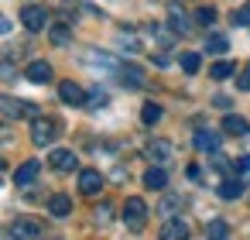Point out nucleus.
<instances>
[{
	"instance_id": "nucleus-1",
	"label": "nucleus",
	"mask_w": 250,
	"mask_h": 240,
	"mask_svg": "<svg viewBox=\"0 0 250 240\" xmlns=\"http://www.w3.org/2000/svg\"><path fill=\"white\" fill-rule=\"evenodd\" d=\"M0 113L7 120H24V117H38V107L18 96H0Z\"/></svg>"
},
{
	"instance_id": "nucleus-2",
	"label": "nucleus",
	"mask_w": 250,
	"mask_h": 240,
	"mask_svg": "<svg viewBox=\"0 0 250 240\" xmlns=\"http://www.w3.org/2000/svg\"><path fill=\"white\" fill-rule=\"evenodd\" d=\"M55 134H59V124H55V120H48V117H31V141H35L38 148L52 144Z\"/></svg>"
},
{
	"instance_id": "nucleus-3",
	"label": "nucleus",
	"mask_w": 250,
	"mask_h": 240,
	"mask_svg": "<svg viewBox=\"0 0 250 240\" xmlns=\"http://www.w3.org/2000/svg\"><path fill=\"white\" fill-rule=\"evenodd\" d=\"M144 219H147V206H144V199L130 196V199L124 202V223H127L130 230H144Z\"/></svg>"
},
{
	"instance_id": "nucleus-4",
	"label": "nucleus",
	"mask_w": 250,
	"mask_h": 240,
	"mask_svg": "<svg viewBox=\"0 0 250 240\" xmlns=\"http://www.w3.org/2000/svg\"><path fill=\"white\" fill-rule=\"evenodd\" d=\"M21 21H24V28H28V31H35V35H38V31H45V28H48V11H45V7H38V4H28V7L21 11Z\"/></svg>"
},
{
	"instance_id": "nucleus-5",
	"label": "nucleus",
	"mask_w": 250,
	"mask_h": 240,
	"mask_svg": "<svg viewBox=\"0 0 250 240\" xmlns=\"http://www.w3.org/2000/svg\"><path fill=\"white\" fill-rule=\"evenodd\" d=\"M168 28H171L175 35H188V31H192V18H188L178 4H168Z\"/></svg>"
},
{
	"instance_id": "nucleus-6",
	"label": "nucleus",
	"mask_w": 250,
	"mask_h": 240,
	"mask_svg": "<svg viewBox=\"0 0 250 240\" xmlns=\"http://www.w3.org/2000/svg\"><path fill=\"white\" fill-rule=\"evenodd\" d=\"M100 189H103V175L96 168H83L79 172V192L83 196H100Z\"/></svg>"
},
{
	"instance_id": "nucleus-7",
	"label": "nucleus",
	"mask_w": 250,
	"mask_h": 240,
	"mask_svg": "<svg viewBox=\"0 0 250 240\" xmlns=\"http://www.w3.org/2000/svg\"><path fill=\"white\" fill-rule=\"evenodd\" d=\"M188 237V223L182 216H168L161 223V240H185Z\"/></svg>"
},
{
	"instance_id": "nucleus-8",
	"label": "nucleus",
	"mask_w": 250,
	"mask_h": 240,
	"mask_svg": "<svg viewBox=\"0 0 250 240\" xmlns=\"http://www.w3.org/2000/svg\"><path fill=\"white\" fill-rule=\"evenodd\" d=\"M24 76H28V83L45 86V83H52V65H48V62H42V59H35V62L24 69Z\"/></svg>"
},
{
	"instance_id": "nucleus-9",
	"label": "nucleus",
	"mask_w": 250,
	"mask_h": 240,
	"mask_svg": "<svg viewBox=\"0 0 250 240\" xmlns=\"http://www.w3.org/2000/svg\"><path fill=\"white\" fill-rule=\"evenodd\" d=\"M59 96H62V103H69V107H83V103H86V93H83L79 83H59Z\"/></svg>"
},
{
	"instance_id": "nucleus-10",
	"label": "nucleus",
	"mask_w": 250,
	"mask_h": 240,
	"mask_svg": "<svg viewBox=\"0 0 250 240\" xmlns=\"http://www.w3.org/2000/svg\"><path fill=\"white\" fill-rule=\"evenodd\" d=\"M223 134H229V137H247V134H250V124H247L240 113H226V117H223Z\"/></svg>"
},
{
	"instance_id": "nucleus-11",
	"label": "nucleus",
	"mask_w": 250,
	"mask_h": 240,
	"mask_svg": "<svg viewBox=\"0 0 250 240\" xmlns=\"http://www.w3.org/2000/svg\"><path fill=\"white\" fill-rule=\"evenodd\" d=\"M48 165H55L59 172H72V168L79 165V158H76L69 148H55V151L48 154Z\"/></svg>"
},
{
	"instance_id": "nucleus-12",
	"label": "nucleus",
	"mask_w": 250,
	"mask_h": 240,
	"mask_svg": "<svg viewBox=\"0 0 250 240\" xmlns=\"http://www.w3.org/2000/svg\"><path fill=\"white\" fill-rule=\"evenodd\" d=\"M86 65H96V69H106V72H120V62H117L113 55L96 52V48H89V52H86Z\"/></svg>"
},
{
	"instance_id": "nucleus-13",
	"label": "nucleus",
	"mask_w": 250,
	"mask_h": 240,
	"mask_svg": "<svg viewBox=\"0 0 250 240\" xmlns=\"http://www.w3.org/2000/svg\"><path fill=\"white\" fill-rule=\"evenodd\" d=\"M120 79H124V86H130V89H144V86H147V76H144L137 65H120Z\"/></svg>"
},
{
	"instance_id": "nucleus-14",
	"label": "nucleus",
	"mask_w": 250,
	"mask_h": 240,
	"mask_svg": "<svg viewBox=\"0 0 250 240\" xmlns=\"http://www.w3.org/2000/svg\"><path fill=\"white\" fill-rule=\"evenodd\" d=\"M192 144L199 148V151H219V134L216 131H195V137H192Z\"/></svg>"
},
{
	"instance_id": "nucleus-15",
	"label": "nucleus",
	"mask_w": 250,
	"mask_h": 240,
	"mask_svg": "<svg viewBox=\"0 0 250 240\" xmlns=\"http://www.w3.org/2000/svg\"><path fill=\"white\" fill-rule=\"evenodd\" d=\"M38 172H42V161L31 158V161H24V165L14 172V182H18V185H31V182L38 178Z\"/></svg>"
},
{
	"instance_id": "nucleus-16",
	"label": "nucleus",
	"mask_w": 250,
	"mask_h": 240,
	"mask_svg": "<svg viewBox=\"0 0 250 240\" xmlns=\"http://www.w3.org/2000/svg\"><path fill=\"white\" fill-rule=\"evenodd\" d=\"M178 213H182V196H178V192H168V196L158 202V216L168 219V216H178Z\"/></svg>"
},
{
	"instance_id": "nucleus-17",
	"label": "nucleus",
	"mask_w": 250,
	"mask_h": 240,
	"mask_svg": "<svg viewBox=\"0 0 250 240\" xmlns=\"http://www.w3.org/2000/svg\"><path fill=\"white\" fill-rule=\"evenodd\" d=\"M11 233H14V237H42L45 226H42L38 219H28V216H24V219H18V223L11 226Z\"/></svg>"
},
{
	"instance_id": "nucleus-18",
	"label": "nucleus",
	"mask_w": 250,
	"mask_h": 240,
	"mask_svg": "<svg viewBox=\"0 0 250 240\" xmlns=\"http://www.w3.org/2000/svg\"><path fill=\"white\" fill-rule=\"evenodd\" d=\"M147 154L154 158V165H165V161L171 158V144L161 141V137H154V141H147Z\"/></svg>"
},
{
	"instance_id": "nucleus-19",
	"label": "nucleus",
	"mask_w": 250,
	"mask_h": 240,
	"mask_svg": "<svg viewBox=\"0 0 250 240\" xmlns=\"http://www.w3.org/2000/svg\"><path fill=\"white\" fill-rule=\"evenodd\" d=\"M144 185H147V189H154V192H161V189L168 185V172H165L161 165L147 168V172H144Z\"/></svg>"
},
{
	"instance_id": "nucleus-20",
	"label": "nucleus",
	"mask_w": 250,
	"mask_h": 240,
	"mask_svg": "<svg viewBox=\"0 0 250 240\" xmlns=\"http://www.w3.org/2000/svg\"><path fill=\"white\" fill-rule=\"evenodd\" d=\"M48 213H52V216H59V219H62V216H69V213H72V199H69L65 192H55V196L48 199Z\"/></svg>"
},
{
	"instance_id": "nucleus-21",
	"label": "nucleus",
	"mask_w": 250,
	"mask_h": 240,
	"mask_svg": "<svg viewBox=\"0 0 250 240\" xmlns=\"http://www.w3.org/2000/svg\"><path fill=\"white\" fill-rule=\"evenodd\" d=\"M243 192V178H226L219 182V199H236Z\"/></svg>"
},
{
	"instance_id": "nucleus-22",
	"label": "nucleus",
	"mask_w": 250,
	"mask_h": 240,
	"mask_svg": "<svg viewBox=\"0 0 250 240\" xmlns=\"http://www.w3.org/2000/svg\"><path fill=\"white\" fill-rule=\"evenodd\" d=\"M226 48H229L226 35H206V52H212V55H223Z\"/></svg>"
},
{
	"instance_id": "nucleus-23",
	"label": "nucleus",
	"mask_w": 250,
	"mask_h": 240,
	"mask_svg": "<svg viewBox=\"0 0 250 240\" xmlns=\"http://www.w3.org/2000/svg\"><path fill=\"white\" fill-rule=\"evenodd\" d=\"M209 76L212 79H229V76H236V65L233 62H212L209 65Z\"/></svg>"
},
{
	"instance_id": "nucleus-24",
	"label": "nucleus",
	"mask_w": 250,
	"mask_h": 240,
	"mask_svg": "<svg viewBox=\"0 0 250 240\" xmlns=\"http://www.w3.org/2000/svg\"><path fill=\"white\" fill-rule=\"evenodd\" d=\"M141 120H144L147 127H151V124H158V120H161V107H158L154 100H147V103L141 107Z\"/></svg>"
},
{
	"instance_id": "nucleus-25",
	"label": "nucleus",
	"mask_w": 250,
	"mask_h": 240,
	"mask_svg": "<svg viewBox=\"0 0 250 240\" xmlns=\"http://www.w3.org/2000/svg\"><path fill=\"white\" fill-rule=\"evenodd\" d=\"M178 65L192 76V72H199V65H202V59L195 55V52H182V59H178Z\"/></svg>"
},
{
	"instance_id": "nucleus-26",
	"label": "nucleus",
	"mask_w": 250,
	"mask_h": 240,
	"mask_svg": "<svg viewBox=\"0 0 250 240\" xmlns=\"http://www.w3.org/2000/svg\"><path fill=\"white\" fill-rule=\"evenodd\" d=\"M69 38H72L69 24H55V28H52V42H55V45H69Z\"/></svg>"
},
{
	"instance_id": "nucleus-27",
	"label": "nucleus",
	"mask_w": 250,
	"mask_h": 240,
	"mask_svg": "<svg viewBox=\"0 0 250 240\" xmlns=\"http://www.w3.org/2000/svg\"><path fill=\"white\" fill-rule=\"evenodd\" d=\"M226 233H229V226L223 219H209L206 223V237H226Z\"/></svg>"
},
{
	"instance_id": "nucleus-28",
	"label": "nucleus",
	"mask_w": 250,
	"mask_h": 240,
	"mask_svg": "<svg viewBox=\"0 0 250 240\" xmlns=\"http://www.w3.org/2000/svg\"><path fill=\"white\" fill-rule=\"evenodd\" d=\"M195 21H199L202 28H209V24H216V11H212V7H199V11H195Z\"/></svg>"
},
{
	"instance_id": "nucleus-29",
	"label": "nucleus",
	"mask_w": 250,
	"mask_h": 240,
	"mask_svg": "<svg viewBox=\"0 0 250 240\" xmlns=\"http://www.w3.org/2000/svg\"><path fill=\"white\" fill-rule=\"evenodd\" d=\"M86 103H89L93 110H100V107H106V93H103V89H93V93L86 96Z\"/></svg>"
},
{
	"instance_id": "nucleus-30",
	"label": "nucleus",
	"mask_w": 250,
	"mask_h": 240,
	"mask_svg": "<svg viewBox=\"0 0 250 240\" xmlns=\"http://www.w3.org/2000/svg\"><path fill=\"white\" fill-rule=\"evenodd\" d=\"M110 216H113V206H110V202H100V206H96V223L103 226V223H110Z\"/></svg>"
},
{
	"instance_id": "nucleus-31",
	"label": "nucleus",
	"mask_w": 250,
	"mask_h": 240,
	"mask_svg": "<svg viewBox=\"0 0 250 240\" xmlns=\"http://www.w3.org/2000/svg\"><path fill=\"white\" fill-rule=\"evenodd\" d=\"M233 165H236V175H240V178H250V154H243V158H236Z\"/></svg>"
},
{
	"instance_id": "nucleus-32",
	"label": "nucleus",
	"mask_w": 250,
	"mask_h": 240,
	"mask_svg": "<svg viewBox=\"0 0 250 240\" xmlns=\"http://www.w3.org/2000/svg\"><path fill=\"white\" fill-rule=\"evenodd\" d=\"M236 86H240L243 93H250V65H243V69L236 72Z\"/></svg>"
},
{
	"instance_id": "nucleus-33",
	"label": "nucleus",
	"mask_w": 250,
	"mask_h": 240,
	"mask_svg": "<svg viewBox=\"0 0 250 240\" xmlns=\"http://www.w3.org/2000/svg\"><path fill=\"white\" fill-rule=\"evenodd\" d=\"M11 55H4V59H0V76H4V79H18V69L7 62Z\"/></svg>"
},
{
	"instance_id": "nucleus-34",
	"label": "nucleus",
	"mask_w": 250,
	"mask_h": 240,
	"mask_svg": "<svg viewBox=\"0 0 250 240\" xmlns=\"http://www.w3.org/2000/svg\"><path fill=\"white\" fill-rule=\"evenodd\" d=\"M233 24H240V28H243V24H250V4H247V7H240V11H233Z\"/></svg>"
},
{
	"instance_id": "nucleus-35",
	"label": "nucleus",
	"mask_w": 250,
	"mask_h": 240,
	"mask_svg": "<svg viewBox=\"0 0 250 240\" xmlns=\"http://www.w3.org/2000/svg\"><path fill=\"white\" fill-rule=\"evenodd\" d=\"M151 59H154V65H161V69L171 62V59H168V55H161V52H158V55H151Z\"/></svg>"
},
{
	"instance_id": "nucleus-36",
	"label": "nucleus",
	"mask_w": 250,
	"mask_h": 240,
	"mask_svg": "<svg viewBox=\"0 0 250 240\" xmlns=\"http://www.w3.org/2000/svg\"><path fill=\"white\" fill-rule=\"evenodd\" d=\"M7 31H11V21H7V18H0V35H7Z\"/></svg>"
},
{
	"instance_id": "nucleus-37",
	"label": "nucleus",
	"mask_w": 250,
	"mask_h": 240,
	"mask_svg": "<svg viewBox=\"0 0 250 240\" xmlns=\"http://www.w3.org/2000/svg\"><path fill=\"white\" fill-rule=\"evenodd\" d=\"M7 137H11V134H7V131H4V127H0V141H7Z\"/></svg>"
},
{
	"instance_id": "nucleus-38",
	"label": "nucleus",
	"mask_w": 250,
	"mask_h": 240,
	"mask_svg": "<svg viewBox=\"0 0 250 240\" xmlns=\"http://www.w3.org/2000/svg\"><path fill=\"white\" fill-rule=\"evenodd\" d=\"M0 172H4V158H0Z\"/></svg>"
}]
</instances>
